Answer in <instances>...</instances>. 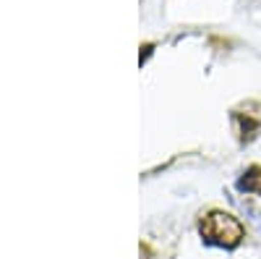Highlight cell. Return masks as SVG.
Listing matches in <instances>:
<instances>
[{
  "mask_svg": "<svg viewBox=\"0 0 261 259\" xmlns=\"http://www.w3.org/2000/svg\"><path fill=\"white\" fill-rule=\"evenodd\" d=\"M238 191L261 197V165H248L241 173V178H238Z\"/></svg>",
  "mask_w": 261,
  "mask_h": 259,
  "instance_id": "cell-3",
  "label": "cell"
},
{
  "mask_svg": "<svg viewBox=\"0 0 261 259\" xmlns=\"http://www.w3.org/2000/svg\"><path fill=\"white\" fill-rule=\"evenodd\" d=\"M199 233L201 239L212 246L220 249H235L241 246V241L246 239V228L243 223L235 218L232 212L225 209H209L199 218Z\"/></svg>",
  "mask_w": 261,
  "mask_h": 259,
  "instance_id": "cell-1",
  "label": "cell"
},
{
  "mask_svg": "<svg viewBox=\"0 0 261 259\" xmlns=\"http://www.w3.org/2000/svg\"><path fill=\"white\" fill-rule=\"evenodd\" d=\"M232 126H235V134H238V142L241 144H251L253 139H258L261 134V102H243L232 107Z\"/></svg>",
  "mask_w": 261,
  "mask_h": 259,
  "instance_id": "cell-2",
  "label": "cell"
}]
</instances>
